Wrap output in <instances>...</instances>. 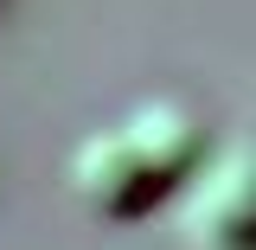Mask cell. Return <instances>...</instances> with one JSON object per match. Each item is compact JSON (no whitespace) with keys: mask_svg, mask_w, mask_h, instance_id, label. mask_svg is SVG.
<instances>
[{"mask_svg":"<svg viewBox=\"0 0 256 250\" xmlns=\"http://www.w3.org/2000/svg\"><path fill=\"white\" fill-rule=\"evenodd\" d=\"M180 192H186V237L198 250H256V141L205 148Z\"/></svg>","mask_w":256,"mask_h":250,"instance_id":"cell-2","label":"cell"},{"mask_svg":"<svg viewBox=\"0 0 256 250\" xmlns=\"http://www.w3.org/2000/svg\"><path fill=\"white\" fill-rule=\"evenodd\" d=\"M212 135L180 96H141L128 103L116 122L90 128L70 154V192L77 205L109 224L148 218L160 199L192 180V167L205 160Z\"/></svg>","mask_w":256,"mask_h":250,"instance_id":"cell-1","label":"cell"}]
</instances>
